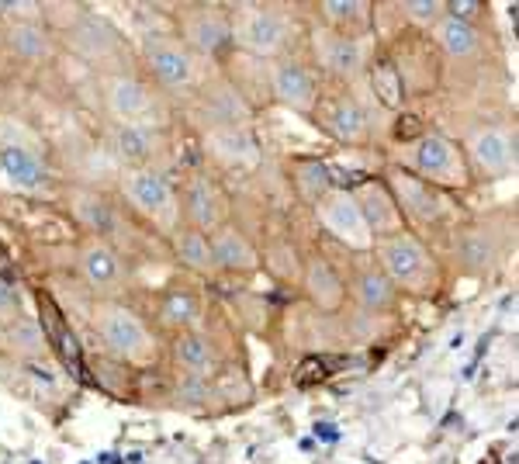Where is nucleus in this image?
Instances as JSON below:
<instances>
[{
    "label": "nucleus",
    "instance_id": "obj_24",
    "mask_svg": "<svg viewBox=\"0 0 519 464\" xmlns=\"http://www.w3.org/2000/svg\"><path fill=\"white\" fill-rule=\"evenodd\" d=\"M177 257L184 260L187 267L194 271H212L215 267V257H212V243L201 229H187L177 236Z\"/></svg>",
    "mask_w": 519,
    "mask_h": 464
},
{
    "label": "nucleus",
    "instance_id": "obj_7",
    "mask_svg": "<svg viewBox=\"0 0 519 464\" xmlns=\"http://www.w3.org/2000/svg\"><path fill=\"white\" fill-rule=\"evenodd\" d=\"M471 156L485 174L499 177V174H509L513 170V139H509L506 129H478L471 136Z\"/></svg>",
    "mask_w": 519,
    "mask_h": 464
},
{
    "label": "nucleus",
    "instance_id": "obj_27",
    "mask_svg": "<svg viewBox=\"0 0 519 464\" xmlns=\"http://www.w3.org/2000/svg\"><path fill=\"white\" fill-rule=\"evenodd\" d=\"M371 87L374 94H378V101L388 104V108L402 104V77H398V70L388 59H378V63L371 66Z\"/></svg>",
    "mask_w": 519,
    "mask_h": 464
},
{
    "label": "nucleus",
    "instance_id": "obj_33",
    "mask_svg": "<svg viewBox=\"0 0 519 464\" xmlns=\"http://www.w3.org/2000/svg\"><path fill=\"white\" fill-rule=\"evenodd\" d=\"M405 14L416 21H433L443 14V4H405Z\"/></svg>",
    "mask_w": 519,
    "mask_h": 464
},
{
    "label": "nucleus",
    "instance_id": "obj_15",
    "mask_svg": "<svg viewBox=\"0 0 519 464\" xmlns=\"http://www.w3.org/2000/svg\"><path fill=\"white\" fill-rule=\"evenodd\" d=\"M80 271L94 288H108V284L122 278V264L108 246H87L84 257H80Z\"/></svg>",
    "mask_w": 519,
    "mask_h": 464
},
{
    "label": "nucleus",
    "instance_id": "obj_14",
    "mask_svg": "<svg viewBox=\"0 0 519 464\" xmlns=\"http://www.w3.org/2000/svg\"><path fill=\"white\" fill-rule=\"evenodd\" d=\"M367 111L360 108L357 101H336L333 108H329V129H333L336 139L343 142H360L367 136Z\"/></svg>",
    "mask_w": 519,
    "mask_h": 464
},
{
    "label": "nucleus",
    "instance_id": "obj_30",
    "mask_svg": "<svg viewBox=\"0 0 519 464\" xmlns=\"http://www.w3.org/2000/svg\"><path fill=\"white\" fill-rule=\"evenodd\" d=\"M360 302L371 305V309H385V305L391 302V281H388V274L367 271L364 278H360Z\"/></svg>",
    "mask_w": 519,
    "mask_h": 464
},
{
    "label": "nucleus",
    "instance_id": "obj_22",
    "mask_svg": "<svg viewBox=\"0 0 519 464\" xmlns=\"http://www.w3.org/2000/svg\"><path fill=\"white\" fill-rule=\"evenodd\" d=\"M308 291H312V298L322 309H336L343 302V284L336 278L333 267L322 264V260H315L312 271H308Z\"/></svg>",
    "mask_w": 519,
    "mask_h": 464
},
{
    "label": "nucleus",
    "instance_id": "obj_26",
    "mask_svg": "<svg viewBox=\"0 0 519 464\" xmlns=\"http://www.w3.org/2000/svg\"><path fill=\"white\" fill-rule=\"evenodd\" d=\"M160 316H163V323H170V326H194L201 319L198 295H187V291H173V295L163 298Z\"/></svg>",
    "mask_w": 519,
    "mask_h": 464
},
{
    "label": "nucleus",
    "instance_id": "obj_34",
    "mask_svg": "<svg viewBox=\"0 0 519 464\" xmlns=\"http://www.w3.org/2000/svg\"><path fill=\"white\" fill-rule=\"evenodd\" d=\"M14 291H11V284H7L4 278H0V319H7V316H14Z\"/></svg>",
    "mask_w": 519,
    "mask_h": 464
},
{
    "label": "nucleus",
    "instance_id": "obj_35",
    "mask_svg": "<svg viewBox=\"0 0 519 464\" xmlns=\"http://www.w3.org/2000/svg\"><path fill=\"white\" fill-rule=\"evenodd\" d=\"M416 132H419V122H416V118H402V122H398V139H402V142L416 139Z\"/></svg>",
    "mask_w": 519,
    "mask_h": 464
},
{
    "label": "nucleus",
    "instance_id": "obj_4",
    "mask_svg": "<svg viewBox=\"0 0 519 464\" xmlns=\"http://www.w3.org/2000/svg\"><path fill=\"white\" fill-rule=\"evenodd\" d=\"M97 329H101L104 343H108L115 354L132 357V361H149L153 357V336L142 326L139 316L125 309H104L101 319H97Z\"/></svg>",
    "mask_w": 519,
    "mask_h": 464
},
{
    "label": "nucleus",
    "instance_id": "obj_31",
    "mask_svg": "<svg viewBox=\"0 0 519 464\" xmlns=\"http://www.w3.org/2000/svg\"><path fill=\"white\" fill-rule=\"evenodd\" d=\"M367 11H371L367 4H343V0H326V4H322V14H326L333 25H350V21L357 18L364 21Z\"/></svg>",
    "mask_w": 519,
    "mask_h": 464
},
{
    "label": "nucleus",
    "instance_id": "obj_1",
    "mask_svg": "<svg viewBox=\"0 0 519 464\" xmlns=\"http://www.w3.org/2000/svg\"><path fill=\"white\" fill-rule=\"evenodd\" d=\"M122 187H125V198H129L142 215H149L160 229L177 226L180 205H177L173 187L167 184V177H160L156 170H146V167H132L129 174H125Z\"/></svg>",
    "mask_w": 519,
    "mask_h": 464
},
{
    "label": "nucleus",
    "instance_id": "obj_23",
    "mask_svg": "<svg viewBox=\"0 0 519 464\" xmlns=\"http://www.w3.org/2000/svg\"><path fill=\"white\" fill-rule=\"evenodd\" d=\"M187 39H191V46L198 52H208V56H215L218 49L229 42V25H225L222 18H194L191 25H187Z\"/></svg>",
    "mask_w": 519,
    "mask_h": 464
},
{
    "label": "nucleus",
    "instance_id": "obj_12",
    "mask_svg": "<svg viewBox=\"0 0 519 464\" xmlns=\"http://www.w3.org/2000/svg\"><path fill=\"white\" fill-rule=\"evenodd\" d=\"M187 208H191V219L201 229H215L225 219V198L212 181H191L187 187Z\"/></svg>",
    "mask_w": 519,
    "mask_h": 464
},
{
    "label": "nucleus",
    "instance_id": "obj_17",
    "mask_svg": "<svg viewBox=\"0 0 519 464\" xmlns=\"http://www.w3.org/2000/svg\"><path fill=\"white\" fill-rule=\"evenodd\" d=\"M173 357L180 361V368H187L191 374H205L215 364V350L208 347V340L201 333H180L177 343H173Z\"/></svg>",
    "mask_w": 519,
    "mask_h": 464
},
{
    "label": "nucleus",
    "instance_id": "obj_16",
    "mask_svg": "<svg viewBox=\"0 0 519 464\" xmlns=\"http://www.w3.org/2000/svg\"><path fill=\"white\" fill-rule=\"evenodd\" d=\"M0 170H4V174L11 177L14 184H21V187H35L42 181L39 156L28 153V149H21V146H4V149H0Z\"/></svg>",
    "mask_w": 519,
    "mask_h": 464
},
{
    "label": "nucleus",
    "instance_id": "obj_21",
    "mask_svg": "<svg viewBox=\"0 0 519 464\" xmlns=\"http://www.w3.org/2000/svg\"><path fill=\"white\" fill-rule=\"evenodd\" d=\"M440 46L450 52L454 59H468L478 52V32L475 25L468 21H457V18H443L440 25Z\"/></svg>",
    "mask_w": 519,
    "mask_h": 464
},
{
    "label": "nucleus",
    "instance_id": "obj_20",
    "mask_svg": "<svg viewBox=\"0 0 519 464\" xmlns=\"http://www.w3.org/2000/svg\"><path fill=\"white\" fill-rule=\"evenodd\" d=\"M322 59H326V66L333 73H353L364 63V49H360V42L350 39V35H333V39L322 46Z\"/></svg>",
    "mask_w": 519,
    "mask_h": 464
},
{
    "label": "nucleus",
    "instance_id": "obj_11",
    "mask_svg": "<svg viewBox=\"0 0 519 464\" xmlns=\"http://www.w3.org/2000/svg\"><path fill=\"white\" fill-rule=\"evenodd\" d=\"M274 94L281 97L288 108L312 111L315 108V77L305 70V66L284 63L274 70Z\"/></svg>",
    "mask_w": 519,
    "mask_h": 464
},
{
    "label": "nucleus",
    "instance_id": "obj_9",
    "mask_svg": "<svg viewBox=\"0 0 519 464\" xmlns=\"http://www.w3.org/2000/svg\"><path fill=\"white\" fill-rule=\"evenodd\" d=\"M146 59H149V70H153L167 87H187L194 80L191 56H187L180 46H173V42H149Z\"/></svg>",
    "mask_w": 519,
    "mask_h": 464
},
{
    "label": "nucleus",
    "instance_id": "obj_28",
    "mask_svg": "<svg viewBox=\"0 0 519 464\" xmlns=\"http://www.w3.org/2000/svg\"><path fill=\"white\" fill-rule=\"evenodd\" d=\"M11 49L25 59H42V56H49V39L42 35L39 25H28L25 21V25L11 28Z\"/></svg>",
    "mask_w": 519,
    "mask_h": 464
},
{
    "label": "nucleus",
    "instance_id": "obj_29",
    "mask_svg": "<svg viewBox=\"0 0 519 464\" xmlns=\"http://www.w3.org/2000/svg\"><path fill=\"white\" fill-rule=\"evenodd\" d=\"M398 198H402V205L409 208L412 215H419V219H433L436 212V201L430 198V191H426L423 184L409 181V177H398Z\"/></svg>",
    "mask_w": 519,
    "mask_h": 464
},
{
    "label": "nucleus",
    "instance_id": "obj_32",
    "mask_svg": "<svg viewBox=\"0 0 519 464\" xmlns=\"http://www.w3.org/2000/svg\"><path fill=\"white\" fill-rule=\"evenodd\" d=\"M329 378V364L326 361H319V357H308V361L302 364V368L295 371V381L298 385H319V381H326Z\"/></svg>",
    "mask_w": 519,
    "mask_h": 464
},
{
    "label": "nucleus",
    "instance_id": "obj_5",
    "mask_svg": "<svg viewBox=\"0 0 519 464\" xmlns=\"http://www.w3.org/2000/svg\"><path fill=\"white\" fill-rule=\"evenodd\" d=\"M353 201H357L371 236H388V232H398V226H402V208H398L395 194H391L381 181L360 184L357 194H353Z\"/></svg>",
    "mask_w": 519,
    "mask_h": 464
},
{
    "label": "nucleus",
    "instance_id": "obj_19",
    "mask_svg": "<svg viewBox=\"0 0 519 464\" xmlns=\"http://www.w3.org/2000/svg\"><path fill=\"white\" fill-rule=\"evenodd\" d=\"M295 181H298V194H302L305 201H315V205H319L329 191H336L333 170H329L326 163H319V160H305L302 167L295 170Z\"/></svg>",
    "mask_w": 519,
    "mask_h": 464
},
{
    "label": "nucleus",
    "instance_id": "obj_6",
    "mask_svg": "<svg viewBox=\"0 0 519 464\" xmlns=\"http://www.w3.org/2000/svg\"><path fill=\"white\" fill-rule=\"evenodd\" d=\"M412 167H416L419 174L433 177V181H443V184H457L464 177L461 153H457V146L447 136L419 139L416 156H412Z\"/></svg>",
    "mask_w": 519,
    "mask_h": 464
},
{
    "label": "nucleus",
    "instance_id": "obj_18",
    "mask_svg": "<svg viewBox=\"0 0 519 464\" xmlns=\"http://www.w3.org/2000/svg\"><path fill=\"white\" fill-rule=\"evenodd\" d=\"M115 146H118V156H122L125 163L142 167V163L153 156V132H149L146 125H118Z\"/></svg>",
    "mask_w": 519,
    "mask_h": 464
},
{
    "label": "nucleus",
    "instance_id": "obj_2",
    "mask_svg": "<svg viewBox=\"0 0 519 464\" xmlns=\"http://www.w3.org/2000/svg\"><path fill=\"white\" fill-rule=\"evenodd\" d=\"M319 219H322V226L333 232L336 239H343L350 250H371L374 246V236H371V229H367L353 194L329 191L326 198L319 201Z\"/></svg>",
    "mask_w": 519,
    "mask_h": 464
},
{
    "label": "nucleus",
    "instance_id": "obj_3",
    "mask_svg": "<svg viewBox=\"0 0 519 464\" xmlns=\"http://www.w3.org/2000/svg\"><path fill=\"white\" fill-rule=\"evenodd\" d=\"M381 257H385L388 281L402 284V288H409V291L423 288L433 274L430 253H426V246L412 236H391L385 243V250H381Z\"/></svg>",
    "mask_w": 519,
    "mask_h": 464
},
{
    "label": "nucleus",
    "instance_id": "obj_13",
    "mask_svg": "<svg viewBox=\"0 0 519 464\" xmlns=\"http://www.w3.org/2000/svg\"><path fill=\"white\" fill-rule=\"evenodd\" d=\"M212 257H215V264L232 267V271H250V267L257 264V253H253V246L246 243V239L239 236L236 229H222V232H218L215 243H212Z\"/></svg>",
    "mask_w": 519,
    "mask_h": 464
},
{
    "label": "nucleus",
    "instance_id": "obj_8",
    "mask_svg": "<svg viewBox=\"0 0 519 464\" xmlns=\"http://www.w3.org/2000/svg\"><path fill=\"white\" fill-rule=\"evenodd\" d=\"M108 108L122 118V125H146L153 118V101L146 87L132 77H115L108 87Z\"/></svg>",
    "mask_w": 519,
    "mask_h": 464
},
{
    "label": "nucleus",
    "instance_id": "obj_10",
    "mask_svg": "<svg viewBox=\"0 0 519 464\" xmlns=\"http://www.w3.org/2000/svg\"><path fill=\"white\" fill-rule=\"evenodd\" d=\"M284 39H288V25H284L281 14L270 11H253L243 25V46L253 49L257 56H274L281 52Z\"/></svg>",
    "mask_w": 519,
    "mask_h": 464
},
{
    "label": "nucleus",
    "instance_id": "obj_25",
    "mask_svg": "<svg viewBox=\"0 0 519 464\" xmlns=\"http://www.w3.org/2000/svg\"><path fill=\"white\" fill-rule=\"evenodd\" d=\"M212 149L232 163H257V142L246 136V132L218 129L212 136Z\"/></svg>",
    "mask_w": 519,
    "mask_h": 464
}]
</instances>
